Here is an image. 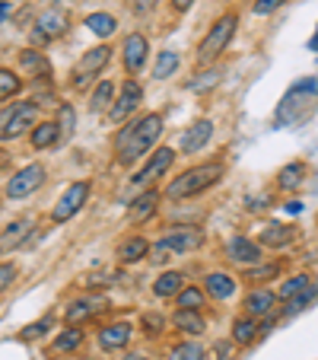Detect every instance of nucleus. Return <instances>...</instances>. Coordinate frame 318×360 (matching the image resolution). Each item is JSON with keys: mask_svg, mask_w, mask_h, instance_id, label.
Segmentation results:
<instances>
[{"mask_svg": "<svg viewBox=\"0 0 318 360\" xmlns=\"http://www.w3.org/2000/svg\"><path fill=\"white\" fill-rule=\"evenodd\" d=\"M163 115H156V112H147L140 118H128L124 128L115 134L112 141V150H115V163L118 166H134L147 157L153 143L163 137Z\"/></svg>", "mask_w": 318, "mask_h": 360, "instance_id": "obj_1", "label": "nucleus"}, {"mask_svg": "<svg viewBox=\"0 0 318 360\" xmlns=\"http://www.w3.org/2000/svg\"><path fill=\"white\" fill-rule=\"evenodd\" d=\"M223 172H226L223 160L197 163V166H191V169L178 172V179H172V182L166 185L163 198H169V201H175V204L188 201V198H197V195H204L207 188H213V185L223 179Z\"/></svg>", "mask_w": 318, "mask_h": 360, "instance_id": "obj_2", "label": "nucleus"}, {"mask_svg": "<svg viewBox=\"0 0 318 360\" xmlns=\"http://www.w3.org/2000/svg\"><path fill=\"white\" fill-rule=\"evenodd\" d=\"M236 29H239V13H236V10H230V13L220 16V20L207 29V35L201 39V45H197V51H194L197 64H201V68H207V64L217 61L226 48H230V41L236 39Z\"/></svg>", "mask_w": 318, "mask_h": 360, "instance_id": "obj_3", "label": "nucleus"}, {"mask_svg": "<svg viewBox=\"0 0 318 360\" xmlns=\"http://www.w3.org/2000/svg\"><path fill=\"white\" fill-rule=\"evenodd\" d=\"M39 102L22 99V102H7L0 109V143H10L16 137H22L26 131H32V124L39 122Z\"/></svg>", "mask_w": 318, "mask_h": 360, "instance_id": "obj_4", "label": "nucleus"}, {"mask_svg": "<svg viewBox=\"0 0 318 360\" xmlns=\"http://www.w3.org/2000/svg\"><path fill=\"white\" fill-rule=\"evenodd\" d=\"M112 64V45L109 41H102V45H93L83 51V58L77 61L74 74H70V86L77 89V93H83V89H89L95 80L102 77V70Z\"/></svg>", "mask_w": 318, "mask_h": 360, "instance_id": "obj_5", "label": "nucleus"}, {"mask_svg": "<svg viewBox=\"0 0 318 360\" xmlns=\"http://www.w3.org/2000/svg\"><path fill=\"white\" fill-rule=\"evenodd\" d=\"M70 29V13L64 7H51L45 13L35 16V26H32V48H45L51 41H58L64 32Z\"/></svg>", "mask_w": 318, "mask_h": 360, "instance_id": "obj_6", "label": "nucleus"}, {"mask_svg": "<svg viewBox=\"0 0 318 360\" xmlns=\"http://www.w3.org/2000/svg\"><path fill=\"white\" fill-rule=\"evenodd\" d=\"M45 182H48V169H45V166H41V163H26L22 169H16L13 179L7 182V198H10V201L32 198Z\"/></svg>", "mask_w": 318, "mask_h": 360, "instance_id": "obj_7", "label": "nucleus"}, {"mask_svg": "<svg viewBox=\"0 0 318 360\" xmlns=\"http://www.w3.org/2000/svg\"><path fill=\"white\" fill-rule=\"evenodd\" d=\"M86 198H89V182H86V179L70 182L67 191H64V195L58 198V204L51 207V224H67L70 217H77V214L83 211Z\"/></svg>", "mask_w": 318, "mask_h": 360, "instance_id": "obj_8", "label": "nucleus"}, {"mask_svg": "<svg viewBox=\"0 0 318 360\" xmlns=\"http://www.w3.org/2000/svg\"><path fill=\"white\" fill-rule=\"evenodd\" d=\"M318 89V80L315 77H305V80H299L296 86H290L286 89V96L280 99V105H277V124H293L299 118V112H303V99H309L312 93Z\"/></svg>", "mask_w": 318, "mask_h": 360, "instance_id": "obj_9", "label": "nucleus"}, {"mask_svg": "<svg viewBox=\"0 0 318 360\" xmlns=\"http://www.w3.org/2000/svg\"><path fill=\"white\" fill-rule=\"evenodd\" d=\"M140 102H143V86H140V80L128 77V80L121 83V89H118L115 102H112L109 118H112L115 124H124L137 109H140Z\"/></svg>", "mask_w": 318, "mask_h": 360, "instance_id": "obj_10", "label": "nucleus"}, {"mask_svg": "<svg viewBox=\"0 0 318 360\" xmlns=\"http://www.w3.org/2000/svg\"><path fill=\"white\" fill-rule=\"evenodd\" d=\"M159 239H163L175 255H188V252H197L204 245V230L201 226H191V224H178V226H169Z\"/></svg>", "mask_w": 318, "mask_h": 360, "instance_id": "obj_11", "label": "nucleus"}, {"mask_svg": "<svg viewBox=\"0 0 318 360\" xmlns=\"http://www.w3.org/2000/svg\"><path fill=\"white\" fill-rule=\"evenodd\" d=\"M16 68H20V74L26 77V80H32V83L51 80V74H55L51 58L41 55L39 48H22V51H16Z\"/></svg>", "mask_w": 318, "mask_h": 360, "instance_id": "obj_12", "label": "nucleus"}, {"mask_svg": "<svg viewBox=\"0 0 318 360\" xmlns=\"http://www.w3.org/2000/svg\"><path fill=\"white\" fill-rule=\"evenodd\" d=\"M172 163H175V150H172V147L153 150V157L143 163V169L137 172L131 182H134V185H150V182H156V179H163L166 172L172 169Z\"/></svg>", "mask_w": 318, "mask_h": 360, "instance_id": "obj_13", "label": "nucleus"}, {"mask_svg": "<svg viewBox=\"0 0 318 360\" xmlns=\"http://www.w3.org/2000/svg\"><path fill=\"white\" fill-rule=\"evenodd\" d=\"M105 309H109V303L102 297H77V300H70L67 309H64V322H67V326H83V322L102 316Z\"/></svg>", "mask_w": 318, "mask_h": 360, "instance_id": "obj_14", "label": "nucleus"}, {"mask_svg": "<svg viewBox=\"0 0 318 360\" xmlns=\"http://www.w3.org/2000/svg\"><path fill=\"white\" fill-rule=\"evenodd\" d=\"M147 58H150V39L143 32H131L128 39H124V48H121L124 70H128L131 77H137L143 70V64H147Z\"/></svg>", "mask_w": 318, "mask_h": 360, "instance_id": "obj_15", "label": "nucleus"}, {"mask_svg": "<svg viewBox=\"0 0 318 360\" xmlns=\"http://www.w3.org/2000/svg\"><path fill=\"white\" fill-rule=\"evenodd\" d=\"M210 137H213V122L201 118V122H194L191 128H185V134L178 137V150H182L185 157H194V153H201L210 143Z\"/></svg>", "mask_w": 318, "mask_h": 360, "instance_id": "obj_16", "label": "nucleus"}, {"mask_svg": "<svg viewBox=\"0 0 318 360\" xmlns=\"http://www.w3.org/2000/svg\"><path fill=\"white\" fill-rule=\"evenodd\" d=\"M277 293L267 290V287H255V290L245 293L242 300V309L245 316H251V319H267V316H274V306H277Z\"/></svg>", "mask_w": 318, "mask_h": 360, "instance_id": "obj_17", "label": "nucleus"}, {"mask_svg": "<svg viewBox=\"0 0 318 360\" xmlns=\"http://www.w3.org/2000/svg\"><path fill=\"white\" fill-rule=\"evenodd\" d=\"M159 201H163V191L156 188H147L143 195H137L134 201L128 204V220L131 224H147V220L156 217V211H159Z\"/></svg>", "mask_w": 318, "mask_h": 360, "instance_id": "obj_18", "label": "nucleus"}, {"mask_svg": "<svg viewBox=\"0 0 318 360\" xmlns=\"http://www.w3.org/2000/svg\"><path fill=\"white\" fill-rule=\"evenodd\" d=\"M134 338V326L131 322H109V326H102L95 341H99L102 351H121V347L131 345Z\"/></svg>", "mask_w": 318, "mask_h": 360, "instance_id": "obj_19", "label": "nucleus"}, {"mask_svg": "<svg viewBox=\"0 0 318 360\" xmlns=\"http://www.w3.org/2000/svg\"><path fill=\"white\" fill-rule=\"evenodd\" d=\"M226 259L236 265H258L261 262V245L249 236H230L226 239Z\"/></svg>", "mask_w": 318, "mask_h": 360, "instance_id": "obj_20", "label": "nucleus"}, {"mask_svg": "<svg viewBox=\"0 0 318 360\" xmlns=\"http://www.w3.org/2000/svg\"><path fill=\"white\" fill-rule=\"evenodd\" d=\"M32 217H16L13 224H7V230H0V252H16L20 245H26V239L32 236Z\"/></svg>", "mask_w": 318, "mask_h": 360, "instance_id": "obj_21", "label": "nucleus"}, {"mask_svg": "<svg viewBox=\"0 0 318 360\" xmlns=\"http://www.w3.org/2000/svg\"><path fill=\"white\" fill-rule=\"evenodd\" d=\"M64 137L61 124L55 122V118H48V122H35L32 131H29V143H32V150H51L58 147Z\"/></svg>", "mask_w": 318, "mask_h": 360, "instance_id": "obj_22", "label": "nucleus"}, {"mask_svg": "<svg viewBox=\"0 0 318 360\" xmlns=\"http://www.w3.org/2000/svg\"><path fill=\"white\" fill-rule=\"evenodd\" d=\"M293 239H296V226L293 224H267L258 233V245H264V249H286Z\"/></svg>", "mask_w": 318, "mask_h": 360, "instance_id": "obj_23", "label": "nucleus"}, {"mask_svg": "<svg viewBox=\"0 0 318 360\" xmlns=\"http://www.w3.org/2000/svg\"><path fill=\"white\" fill-rule=\"evenodd\" d=\"M115 255L121 265H137L150 255V239L147 236H124L121 243L115 245Z\"/></svg>", "mask_w": 318, "mask_h": 360, "instance_id": "obj_24", "label": "nucleus"}, {"mask_svg": "<svg viewBox=\"0 0 318 360\" xmlns=\"http://www.w3.org/2000/svg\"><path fill=\"white\" fill-rule=\"evenodd\" d=\"M236 287H239V281L232 278V274H226V271L204 274V293L213 297V300H230L232 293H236Z\"/></svg>", "mask_w": 318, "mask_h": 360, "instance_id": "obj_25", "label": "nucleus"}, {"mask_svg": "<svg viewBox=\"0 0 318 360\" xmlns=\"http://www.w3.org/2000/svg\"><path fill=\"white\" fill-rule=\"evenodd\" d=\"M172 326H175L178 332L191 335V338H201V335L207 332V319L201 316V309H175V313H172Z\"/></svg>", "mask_w": 318, "mask_h": 360, "instance_id": "obj_26", "label": "nucleus"}, {"mask_svg": "<svg viewBox=\"0 0 318 360\" xmlns=\"http://www.w3.org/2000/svg\"><path fill=\"white\" fill-rule=\"evenodd\" d=\"M83 341H86V332H83V326H67L55 341H51V351L61 354V357H67V354L80 351Z\"/></svg>", "mask_w": 318, "mask_h": 360, "instance_id": "obj_27", "label": "nucleus"}, {"mask_svg": "<svg viewBox=\"0 0 318 360\" xmlns=\"http://www.w3.org/2000/svg\"><path fill=\"white\" fill-rule=\"evenodd\" d=\"M305 176H309V169H305L303 160H293V163H286L284 169L277 172V188L280 191H296L305 185Z\"/></svg>", "mask_w": 318, "mask_h": 360, "instance_id": "obj_28", "label": "nucleus"}, {"mask_svg": "<svg viewBox=\"0 0 318 360\" xmlns=\"http://www.w3.org/2000/svg\"><path fill=\"white\" fill-rule=\"evenodd\" d=\"M185 287V274L175 271V268H169V271H163L159 278L153 281V297L159 300H175V293Z\"/></svg>", "mask_w": 318, "mask_h": 360, "instance_id": "obj_29", "label": "nucleus"}, {"mask_svg": "<svg viewBox=\"0 0 318 360\" xmlns=\"http://www.w3.org/2000/svg\"><path fill=\"white\" fill-rule=\"evenodd\" d=\"M112 102H115V83L112 80H95L93 83V93H89V112H109Z\"/></svg>", "mask_w": 318, "mask_h": 360, "instance_id": "obj_30", "label": "nucleus"}, {"mask_svg": "<svg viewBox=\"0 0 318 360\" xmlns=\"http://www.w3.org/2000/svg\"><path fill=\"white\" fill-rule=\"evenodd\" d=\"M232 341H236L239 347H251L255 345V338L261 335V326H258V319H251V316H239L236 322H232Z\"/></svg>", "mask_w": 318, "mask_h": 360, "instance_id": "obj_31", "label": "nucleus"}, {"mask_svg": "<svg viewBox=\"0 0 318 360\" xmlns=\"http://www.w3.org/2000/svg\"><path fill=\"white\" fill-rule=\"evenodd\" d=\"M83 26L93 35H99V39H112V35L118 32V20L112 13H89L86 20H83Z\"/></svg>", "mask_w": 318, "mask_h": 360, "instance_id": "obj_32", "label": "nucleus"}, {"mask_svg": "<svg viewBox=\"0 0 318 360\" xmlns=\"http://www.w3.org/2000/svg\"><path fill=\"white\" fill-rule=\"evenodd\" d=\"M207 306V293L197 284H185L182 290L175 293V309H204Z\"/></svg>", "mask_w": 318, "mask_h": 360, "instance_id": "obj_33", "label": "nucleus"}, {"mask_svg": "<svg viewBox=\"0 0 318 360\" xmlns=\"http://www.w3.org/2000/svg\"><path fill=\"white\" fill-rule=\"evenodd\" d=\"M178 64H182L178 51H159L153 61V80H169V77L178 70Z\"/></svg>", "mask_w": 318, "mask_h": 360, "instance_id": "obj_34", "label": "nucleus"}, {"mask_svg": "<svg viewBox=\"0 0 318 360\" xmlns=\"http://www.w3.org/2000/svg\"><path fill=\"white\" fill-rule=\"evenodd\" d=\"M22 93V77L10 68H0V102H10Z\"/></svg>", "mask_w": 318, "mask_h": 360, "instance_id": "obj_35", "label": "nucleus"}, {"mask_svg": "<svg viewBox=\"0 0 318 360\" xmlns=\"http://www.w3.org/2000/svg\"><path fill=\"white\" fill-rule=\"evenodd\" d=\"M207 357V351H204L201 341H182V345H175L169 351V360H204Z\"/></svg>", "mask_w": 318, "mask_h": 360, "instance_id": "obj_36", "label": "nucleus"}, {"mask_svg": "<svg viewBox=\"0 0 318 360\" xmlns=\"http://www.w3.org/2000/svg\"><path fill=\"white\" fill-rule=\"evenodd\" d=\"M280 274V262H271V265H249V271H245V281H249L251 287H261L264 281H271Z\"/></svg>", "mask_w": 318, "mask_h": 360, "instance_id": "obj_37", "label": "nucleus"}, {"mask_svg": "<svg viewBox=\"0 0 318 360\" xmlns=\"http://www.w3.org/2000/svg\"><path fill=\"white\" fill-rule=\"evenodd\" d=\"M312 284V274H293V278H286L284 284H280V290H277V300H290V297H296L299 290H305V287Z\"/></svg>", "mask_w": 318, "mask_h": 360, "instance_id": "obj_38", "label": "nucleus"}, {"mask_svg": "<svg viewBox=\"0 0 318 360\" xmlns=\"http://www.w3.org/2000/svg\"><path fill=\"white\" fill-rule=\"evenodd\" d=\"M55 316H41L39 322H29V326H22V332H20V338L22 341H35V338H41V335H48L51 328H55Z\"/></svg>", "mask_w": 318, "mask_h": 360, "instance_id": "obj_39", "label": "nucleus"}, {"mask_svg": "<svg viewBox=\"0 0 318 360\" xmlns=\"http://www.w3.org/2000/svg\"><path fill=\"white\" fill-rule=\"evenodd\" d=\"M315 297H318V284H309V287H305V290H299L296 297H290V300H286V303H290V306H286L284 313H286V316H296V313H303V309H305V306H309Z\"/></svg>", "mask_w": 318, "mask_h": 360, "instance_id": "obj_40", "label": "nucleus"}, {"mask_svg": "<svg viewBox=\"0 0 318 360\" xmlns=\"http://www.w3.org/2000/svg\"><path fill=\"white\" fill-rule=\"evenodd\" d=\"M140 326H143V335H147V338H159V335L166 332V319L159 313H147L140 319Z\"/></svg>", "mask_w": 318, "mask_h": 360, "instance_id": "obj_41", "label": "nucleus"}, {"mask_svg": "<svg viewBox=\"0 0 318 360\" xmlns=\"http://www.w3.org/2000/svg\"><path fill=\"white\" fill-rule=\"evenodd\" d=\"M16 278H20V265L16 262H0V293L10 290L16 284Z\"/></svg>", "mask_w": 318, "mask_h": 360, "instance_id": "obj_42", "label": "nucleus"}, {"mask_svg": "<svg viewBox=\"0 0 318 360\" xmlns=\"http://www.w3.org/2000/svg\"><path fill=\"white\" fill-rule=\"evenodd\" d=\"M284 4H290V0H255V4H251V13L255 16H271L274 10H280Z\"/></svg>", "mask_w": 318, "mask_h": 360, "instance_id": "obj_43", "label": "nucleus"}, {"mask_svg": "<svg viewBox=\"0 0 318 360\" xmlns=\"http://www.w3.org/2000/svg\"><path fill=\"white\" fill-rule=\"evenodd\" d=\"M55 122L61 124V131H70V124H74V109H70L67 102H61V115H58Z\"/></svg>", "mask_w": 318, "mask_h": 360, "instance_id": "obj_44", "label": "nucleus"}, {"mask_svg": "<svg viewBox=\"0 0 318 360\" xmlns=\"http://www.w3.org/2000/svg\"><path fill=\"white\" fill-rule=\"evenodd\" d=\"M156 7H159V0H134V13L137 16H150Z\"/></svg>", "mask_w": 318, "mask_h": 360, "instance_id": "obj_45", "label": "nucleus"}, {"mask_svg": "<svg viewBox=\"0 0 318 360\" xmlns=\"http://www.w3.org/2000/svg\"><path fill=\"white\" fill-rule=\"evenodd\" d=\"M191 7H194V0H172V10H175V13H188Z\"/></svg>", "mask_w": 318, "mask_h": 360, "instance_id": "obj_46", "label": "nucleus"}, {"mask_svg": "<svg viewBox=\"0 0 318 360\" xmlns=\"http://www.w3.org/2000/svg\"><path fill=\"white\" fill-rule=\"evenodd\" d=\"M121 360H153V357H147V354H137V351H131V354H124Z\"/></svg>", "mask_w": 318, "mask_h": 360, "instance_id": "obj_47", "label": "nucleus"}, {"mask_svg": "<svg viewBox=\"0 0 318 360\" xmlns=\"http://www.w3.org/2000/svg\"><path fill=\"white\" fill-rule=\"evenodd\" d=\"M7 16H10V4H7V0H0V22L7 20Z\"/></svg>", "mask_w": 318, "mask_h": 360, "instance_id": "obj_48", "label": "nucleus"}, {"mask_svg": "<svg viewBox=\"0 0 318 360\" xmlns=\"http://www.w3.org/2000/svg\"><path fill=\"white\" fill-rule=\"evenodd\" d=\"M286 211H290V214H299V211H303V201H290V204H286Z\"/></svg>", "mask_w": 318, "mask_h": 360, "instance_id": "obj_49", "label": "nucleus"}]
</instances>
